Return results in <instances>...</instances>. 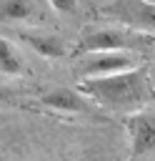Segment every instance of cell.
<instances>
[{
    "label": "cell",
    "instance_id": "obj_1",
    "mask_svg": "<svg viewBox=\"0 0 155 161\" xmlns=\"http://www.w3.org/2000/svg\"><path fill=\"white\" fill-rule=\"evenodd\" d=\"M78 91L98 106L128 116L142 111L148 103L155 101V83L142 65L108 78H88L80 83Z\"/></svg>",
    "mask_w": 155,
    "mask_h": 161
},
{
    "label": "cell",
    "instance_id": "obj_2",
    "mask_svg": "<svg viewBox=\"0 0 155 161\" xmlns=\"http://www.w3.org/2000/svg\"><path fill=\"white\" fill-rule=\"evenodd\" d=\"M155 38L148 33H138L130 28H98L90 30L82 43L80 50L82 53H138L142 48H148Z\"/></svg>",
    "mask_w": 155,
    "mask_h": 161
},
{
    "label": "cell",
    "instance_id": "obj_3",
    "mask_svg": "<svg viewBox=\"0 0 155 161\" xmlns=\"http://www.w3.org/2000/svg\"><path fill=\"white\" fill-rule=\"evenodd\" d=\"M132 68H140V60H138L135 53H90L78 65L82 80L118 75V73H125V70H132Z\"/></svg>",
    "mask_w": 155,
    "mask_h": 161
},
{
    "label": "cell",
    "instance_id": "obj_4",
    "mask_svg": "<svg viewBox=\"0 0 155 161\" xmlns=\"http://www.w3.org/2000/svg\"><path fill=\"white\" fill-rule=\"evenodd\" d=\"M125 131L130 141V156L140 158L155 148V113L138 111L125 118Z\"/></svg>",
    "mask_w": 155,
    "mask_h": 161
},
{
    "label": "cell",
    "instance_id": "obj_5",
    "mask_svg": "<svg viewBox=\"0 0 155 161\" xmlns=\"http://www.w3.org/2000/svg\"><path fill=\"white\" fill-rule=\"evenodd\" d=\"M108 15L125 23V28L138 33H152L155 30V3H115L102 8Z\"/></svg>",
    "mask_w": 155,
    "mask_h": 161
},
{
    "label": "cell",
    "instance_id": "obj_6",
    "mask_svg": "<svg viewBox=\"0 0 155 161\" xmlns=\"http://www.w3.org/2000/svg\"><path fill=\"white\" fill-rule=\"evenodd\" d=\"M42 106L55 108V111H65V113H82L88 111V98L78 91V88H55L50 93H45L40 98Z\"/></svg>",
    "mask_w": 155,
    "mask_h": 161
},
{
    "label": "cell",
    "instance_id": "obj_7",
    "mask_svg": "<svg viewBox=\"0 0 155 161\" xmlns=\"http://www.w3.org/2000/svg\"><path fill=\"white\" fill-rule=\"evenodd\" d=\"M22 40L42 58H50V60H58V58H65L68 55V45L62 43V38L52 35V33H22Z\"/></svg>",
    "mask_w": 155,
    "mask_h": 161
},
{
    "label": "cell",
    "instance_id": "obj_8",
    "mask_svg": "<svg viewBox=\"0 0 155 161\" xmlns=\"http://www.w3.org/2000/svg\"><path fill=\"white\" fill-rule=\"evenodd\" d=\"M0 73H5V75H25L22 55L18 53V48L8 38H0Z\"/></svg>",
    "mask_w": 155,
    "mask_h": 161
},
{
    "label": "cell",
    "instance_id": "obj_9",
    "mask_svg": "<svg viewBox=\"0 0 155 161\" xmlns=\"http://www.w3.org/2000/svg\"><path fill=\"white\" fill-rule=\"evenodd\" d=\"M35 15V5L25 0H8L0 3V20H28Z\"/></svg>",
    "mask_w": 155,
    "mask_h": 161
},
{
    "label": "cell",
    "instance_id": "obj_10",
    "mask_svg": "<svg viewBox=\"0 0 155 161\" xmlns=\"http://www.w3.org/2000/svg\"><path fill=\"white\" fill-rule=\"evenodd\" d=\"M52 10H60V13H72L75 10V3H65V0H52L50 3Z\"/></svg>",
    "mask_w": 155,
    "mask_h": 161
},
{
    "label": "cell",
    "instance_id": "obj_11",
    "mask_svg": "<svg viewBox=\"0 0 155 161\" xmlns=\"http://www.w3.org/2000/svg\"><path fill=\"white\" fill-rule=\"evenodd\" d=\"M12 98H15V91H10V88L0 86V103H8V101H12Z\"/></svg>",
    "mask_w": 155,
    "mask_h": 161
}]
</instances>
